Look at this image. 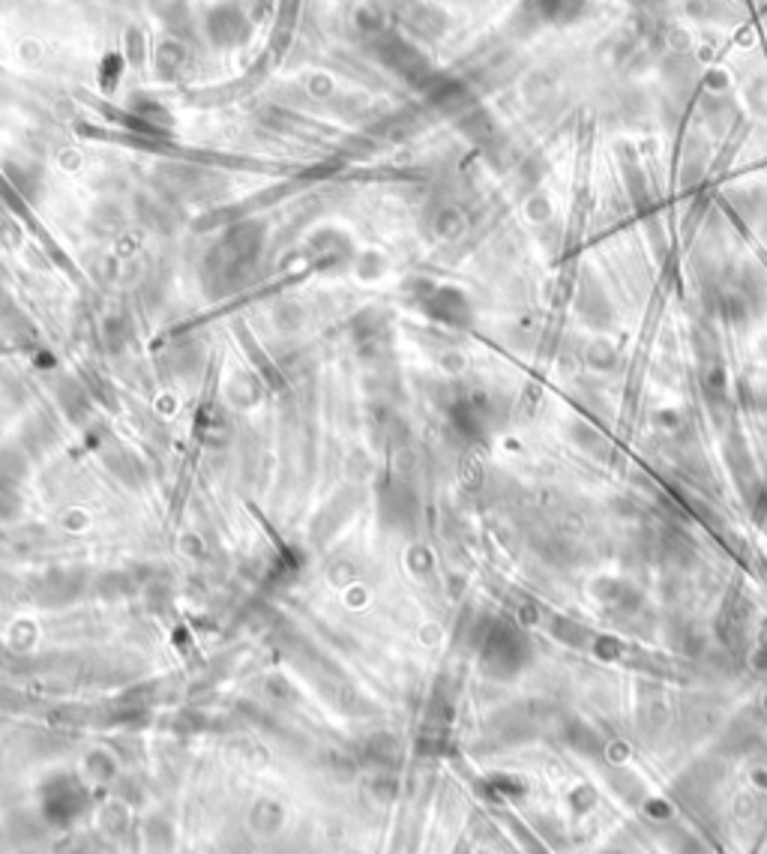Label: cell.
Wrapping results in <instances>:
<instances>
[{"mask_svg":"<svg viewBox=\"0 0 767 854\" xmlns=\"http://www.w3.org/2000/svg\"><path fill=\"white\" fill-rule=\"evenodd\" d=\"M246 15H243L234 4H225V6H216V10L207 15V33H211V39L216 46H234V42H240L246 37Z\"/></svg>","mask_w":767,"mask_h":854,"instance_id":"6da1fadb","label":"cell"}]
</instances>
